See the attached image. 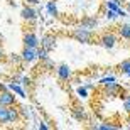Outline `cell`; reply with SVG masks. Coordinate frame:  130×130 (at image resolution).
<instances>
[{
    "label": "cell",
    "mask_w": 130,
    "mask_h": 130,
    "mask_svg": "<svg viewBox=\"0 0 130 130\" xmlns=\"http://www.w3.org/2000/svg\"><path fill=\"white\" fill-rule=\"evenodd\" d=\"M71 37L74 39V41H78V42H83V44H91V41L95 39V30L86 29V27H81V25H78L76 29H73Z\"/></svg>",
    "instance_id": "1"
},
{
    "label": "cell",
    "mask_w": 130,
    "mask_h": 130,
    "mask_svg": "<svg viewBox=\"0 0 130 130\" xmlns=\"http://www.w3.org/2000/svg\"><path fill=\"white\" fill-rule=\"evenodd\" d=\"M39 15H41V12H39L37 5L25 4L24 7H22V10H20V17H22L27 24H34V22L39 19Z\"/></svg>",
    "instance_id": "2"
},
{
    "label": "cell",
    "mask_w": 130,
    "mask_h": 130,
    "mask_svg": "<svg viewBox=\"0 0 130 130\" xmlns=\"http://www.w3.org/2000/svg\"><path fill=\"white\" fill-rule=\"evenodd\" d=\"M117 42H118V36L113 32H103L98 39V44L105 49H113L117 46Z\"/></svg>",
    "instance_id": "3"
},
{
    "label": "cell",
    "mask_w": 130,
    "mask_h": 130,
    "mask_svg": "<svg viewBox=\"0 0 130 130\" xmlns=\"http://www.w3.org/2000/svg\"><path fill=\"white\" fill-rule=\"evenodd\" d=\"M22 42H24V47H34V49H37L39 46H41V39H39V36L36 32L29 30V32L24 34Z\"/></svg>",
    "instance_id": "4"
},
{
    "label": "cell",
    "mask_w": 130,
    "mask_h": 130,
    "mask_svg": "<svg viewBox=\"0 0 130 130\" xmlns=\"http://www.w3.org/2000/svg\"><path fill=\"white\" fill-rule=\"evenodd\" d=\"M15 95L12 90H0V105H4V106H12L15 105Z\"/></svg>",
    "instance_id": "5"
},
{
    "label": "cell",
    "mask_w": 130,
    "mask_h": 130,
    "mask_svg": "<svg viewBox=\"0 0 130 130\" xmlns=\"http://www.w3.org/2000/svg\"><path fill=\"white\" fill-rule=\"evenodd\" d=\"M39 49V47H37ZM37 49H34V47H24V51L20 53V58H22V63L25 64H32L37 61Z\"/></svg>",
    "instance_id": "6"
},
{
    "label": "cell",
    "mask_w": 130,
    "mask_h": 130,
    "mask_svg": "<svg viewBox=\"0 0 130 130\" xmlns=\"http://www.w3.org/2000/svg\"><path fill=\"white\" fill-rule=\"evenodd\" d=\"M56 74H58V78L61 81H69L73 78V69L68 66V64H59V66L56 68Z\"/></svg>",
    "instance_id": "7"
},
{
    "label": "cell",
    "mask_w": 130,
    "mask_h": 130,
    "mask_svg": "<svg viewBox=\"0 0 130 130\" xmlns=\"http://www.w3.org/2000/svg\"><path fill=\"white\" fill-rule=\"evenodd\" d=\"M56 36H53V34H47V36H44L42 39H41V47H44L46 51H54V47H56Z\"/></svg>",
    "instance_id": "8"
},
{
    "label": "cell",
    "mask_w": 130,
    "mask_h": 130,
    "mask_svg": "<svg viewBox=\"0 0 130 130\" xmlns=\"http://www.w3.org/2000/svg\"><path fill=\"white\" fill-rule=\"evenodd\" d=\"M9 90H12V91H14L19 98H27V91H25V88L19 83V79L10 81V83H9Z\"/></svg>",
    "instance_id": "9"
},
{
    "label": "cell",
    "mask_w": 130,
    "mask_h": 130,
    "mask_svg": "<svg viewBox=\"0 0 130 130\" xmlns=\"http://www.w3.org/2000/svg\"><path fill=\"white\" fill-rule=\"evenodd\" d=\"M79 25L81 27H86V29H91V30H96L98 29V19L95 15H86V17L81 19Z\"/></svg>",
    "instance_id": "10"
},
{
    "label": "cell",
    "mask_w": 130,
    "mask_h": 130,
    "mask_svg": "<svg viewBox=\"0 0 130 130\" xmlns=\"http://www.w3.org/2000/svg\"><path fill=\"white\" fill-rule=\"evenodd\" d=\"M105 88V96H117V95H120L122 93V86L118 85L117 81H113V83H110V85H106V86H103Z\"/></svg>",
    "instance_id": "11"
},
{
    "label": "cell",
    "mask_w": 130,
    "mask_h": 130,
    "mask_svg": "<svg viewBox=\"0 0 130 130\" xmlns=\"http://www.w3.org/2000/svg\"><path fill=\"white\" fill-rule=\"evenodd\" d=\"M22 117H20V111H19V108L15 105H12V106H9V123L10 125H14V123H17V122L20 120Z\"/></svg>",
    "instance_id": "12"
},
{
    "label": "cell",
    "mask_w": 130,
    "mask_h": 130,
    "mask_svg": "<svg viewBox=\"0 0 130 130\" xmlns=\"http://www.w3.org/2000/svg\"><path fill=\"white\" fill-rule=\"evenodd\" d=\"M46 12H47V15H51V17H58L59 15L56 0H47V2H46Z\"/></svg>",
    "instance_id": "13"
},
{
    "label": "cell",
    "mask_w": 130,
    "mask_h": 130,
    "mask_svg": "<svg viewBox=\"0 0 130 130\" xmlns=\"http://www.w3.org/2000/svg\"><path fill=\"white\" fill-rule=\"evenodd\" d=\"M118 36L125 41H130V24H122L118 27Z\"/></svg>",
    "instance_id": "14"
},
{
    "label": "cell",
    "mask_w": 130,
    "mask_h": 130,
    "mask_svg": "<svg viewBox=\"0 0 130 130\" xmlns=\"http://www.w3.org/2000/svg\"><path fill=\"white\" fill-rule=\"evenodd\" d=\"M9 123V106L0 105V125H7Z\"/></svg>",
    "instance_id": "15"
},
{
    "label": "cell",
    "mask_w": 130,
    "mask_h": 130,
    "mask_svg": "<svg viewBox=\"0 0 130 130\" xmlns=\"http://www.w3.org/2000/svg\"><path fill=\"white\" fill-rule=\"evenodd\" d=\"M122 74H125L127 78H130V59H125V61H122L120 66H118Z\"/></svg>",
    "instance_id": "16"
},
{
    "label": "cell",
    "mask_w": 130,
    "mask_h": 130,
    "mask_svg": "<svg viewBox=\"0 0 130 130\" xmlns=\"http://www.w3.org/2000/svg\"><path fill=\"white\" fill-rule=\"evenodd\" d=\"M73 117H74V118H76L78 122H85V120L88 118L83 108H74V110H73Z\"/></svg>",
    "instance_id": "17"
},
{
    "label": "cell",
    "mask_w": 130,
    "mask_h": 130,
    "mask_svg": "<svg viewBox=\"0 0 130 130\" xmlns=\"http://www.w3.org/2000/svg\"><path fill=\"white\" fill-rule=\"evenodd\" d=\"M19 111H20V117H22L24 120L30 118V115H32V113H30V106H27V105H22L19 108Z\"/></svg>",
    "instance_id": "18"
},
{
    "label": "cell",
    "mask_w": 130,
    "mask_h": 130,
    "mask_svg": "<svg viewBox=\"0 0 130 130\" xmlns=\"http://www.w3.org/2000/svg\"><path fill=\"white\" fill-rule=\"evenodd\" d=\"M91 128H96V130H115V128H120V127L111 125V123H101V125H91Z\"/></svg>",
    "instance_id": "19"
},
{
    "label": "cell",
    "mask_w": 130,
    "mask_h": 130,
    "mask_svg": "<svg viewBox=\"0 0 130 130\" xmlns=\"http://www.w3.org/2000/svg\"><path fill=\"white\" fill-rule=\"evenodd\" d=\"M113 81H117L115 74H108V76H103L100 79V85L101 86H106V85H110V83H113Z\"/></svg>",
    "instance_id": "20"
},
{
    "label": "cell",
    "mask_w": 130,
    "mask_h": 130,
    "mask_svg": "<svg viewBox=\"0 0 130 130\" xmlns=\"http://www.w3.org/2000/svg\"><path fill=\"white\" fill-rule=\"evenodd\" d=\"M88 91H90V90H88L86 86H78L76 88V95L79 98H83V100H86V98H88Z\"/></svg>",
    "instance_id": "21"
},
{
    "label": "cell",
    "mask_w": 130,
    "mask_h": 130,
    "mask_svg": "<svg viewBox=\"0 0 130 130\" xmlns=\"http://www.w3.org/2000/svg\"><path fill=\"white\" fill-rule=\"evenodd\" d=\"M123 98V110L127 113H130V93H125V95H122Z\"/></svg>",
    "instance_id": "22"
},
{
    "label": "cell",
    "mask_w": 130,
    "mask_h": 130,
    "mask_svg": "<svg viewBox=\"0 0 130 130\" xmlns=\"http://www.w3.org/2000/svg\"><path fill=\"white\" fill-rule=\"evenodd\" d=\"M37 58L41 59V61H46V59L49 58V51H46L44 47H41V46H39V49H37Z\"/></svg>",
    "instance_id": "23"
},
{
    "label": "cell",
    "mask_w": 130,
    "mask_h": 130,
    "mask_svg": "<svg viewBox=\"0 0 130 130\" xmlns=\"http://www.w3.org/2000/svg\"><path fill=\"white\" fill-rule=\"evenodd\" d=\"M105 9H110V10H118L120 9V5L117 4V2H113V0H105Z\"/></svg>",
    "instance_id": "24"
},
{
    "label": "cell",
    "mask_w": 130,
    "mask_h": 130,
    "mask_svg": "<svg viewBox=\"0 0 130 130\" xmlns=\"http://www.w3.org/2000/svg\"><path fill=\"white\" fill-rule=\"evenodd\" d=\"M117 17H118V14H117L115 10H110V9H105V19L106 20H115Z\"/></svg>",
    "instance_id": "25"
},
{
    "label": "cell",
    "mask_w": 130,
    "mask_h": 130,
    "mask_svg": "<svg viewBox=\"0 0 130 130\" xmlns=\"http://www.w3.org/2000/svg\"><path fill=\"white\" fill-rule=\"evenodd\" d=\"M9 63L10 64H19V63H22L20 54H10V56H9Z\"/></svg>",
    "instance_id": "26"
},
{
    "label": "cell",
    "mask_w": 130,
    "mask_h": 130,
    "mask_svg": "<svg viewBox=\"0 0 130 130\" xmlns=\"http://www.w3.org/2000/svg\"><path fill=\"white\" fill-rule=\"evenodd\" d=\"M19 83H20V85H22L24 88H29L30 85H32V79H30L29 76H22V78L19 79Z\"/></svg>",
    "instance_id": "27"
},
{
    "label": "cell",
    "mask_w": 130,
    "mask_h": 130,
    "mask_svg": "<svg viewBox=\"0 0 130 130\" xmlns=\"http://www.w3.org/2000/svg\"><path fill=\"white\" fill-rule=\"evenodd\" d=\"M42 63H44V68H46V69H54V63L49 58L46 59V61H42Z\"/></svg>",
    "instance_id": "28"
},
{
    "label": "cell",
    "mask_w": 130,
    "mask_h": 130,
    "mask_svg": "<svg viewBox=\"0 0 130 130\" xmlns=\"http://www.w3.org/2000/svg\"><path fill=\"white\" fill-rule=\"evenodd\" d=\"M37 128H39V130H49V125L46 123V122H39Z\"/></svg>",
    "instance_id": "29"
},
{
    "label": "cell",
    "mask_w": 130,
    "mask_h": 130,
    "mask_svg": "<svg viewBox=\"0 0 130 130\" xmlns=\"http://www.w3.org/2000/svg\"><path fill=\"white\" fill-rule=\"evenodd\" d=\"M41 2L42 0H25V4H29V5H41Z\"/></svg>",
    "instance_id": "30"
},
{
    "label": "cell",
    "mask_w": 130,
    "mask_h": 130,
    "mask_svg": "<svg viewBox=\"0 0 130 130\" xmlns=\"http://www.w3.org/2000/svg\"><path fill=\"white\" fill-rule=\"evenodd\" d=\"M85 86H86L88 90H95V85H93V83H86V85H85Z\"/></svg>",
    "instance_id": "31"
},
{
    "label": "cell",
    "mask_w": 130,
    "mask_h": 130,
    "mask_svg": "<svg viewBox=\"0 0 130 130\" xmlns=\"http://www.w3.org/2000/svg\"><path fill=\"white\" fill-rule=\"evenodd\" d=\"M125 9H127V12H128V15H130V2H125Z\"/></svg>",
    "instance_id": "32"
},
{
    "label": "cell",
    "mask_w": 130,
    "mask_h": 130,
    "mask_svg": "<svg viewBox=\"0 0 130 130\" xmlns=\"http://www.w3.org/2000/svg\"><path fill=\"white\" fill-rule=\"evenodd\" d=\"M113 2H117V4L120 5V7H122V5H123V4H125V0H113Z\"/></svg>",
    "instance_id": "33"
},
{
    "label": "cell",
    "mask_w": 130,
    "mask_h": 130,
    "mask_svg": "<svg viewBox=\"0 0 130 130\" xmlns=\"http://www.w3.org/2000/svg\"><path fill=\"white\" fill-rule=\"evenodd\" d=\"M4 56H5V53H4V49H2V47H0V59H2V58H4Z\"/></svg>",
    "instance_id": "34"
},
{
    "label": "cell",
    "mask_w": 130,
    "mask_h": 130,
    "mask_svg": "<svg viewBox=\"0 0 130 130\" xmlns=\"http://www.w3.org/2000/svg\"><path fill=\"white\" fill-rule=\"evenodd\" d=\"M127 123H128V127H130V113H128V118H127Z\"/></svg>",
    "instance_id": "35"
},
{
    "label": "cell",
    "mask_w": 130,
    "mask_h": 130,
    "mask_svg": "<svg viewBox=\"0 0 130 130\" xmlns=\"http://www.w3.org/2000/svg\"><path fill=\"white\" fill-rule=\"evenodd\" d=\"M0 41H2V34H0Z\"/></svg>",
    "instance_id": "36"
},
{
    "label": "cell",
    "mask_w": 130,
    "mask_h": 130,
    "mask_svg": "<svg viewBox=\"0 0 130 130\" xmlns=\"http://www.w3.org/2000/svg\"><path fill=\"white\" fill-rule=\"evenodd\" d=\"M128 88H130V85H128Z\"/></svg>",
    "instance_id": "37"
}]
</instances>
